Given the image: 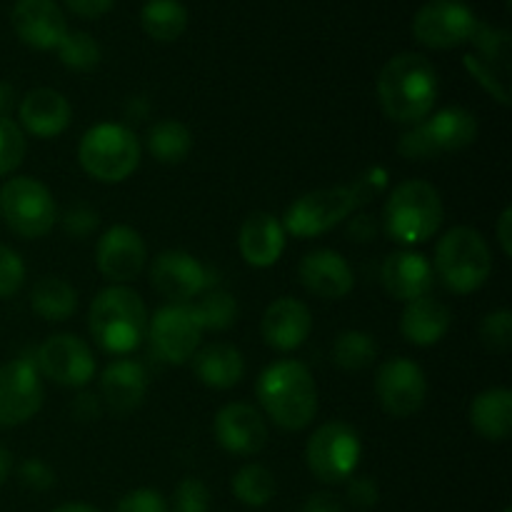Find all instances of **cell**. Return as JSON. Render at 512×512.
<instances>
[{"instance_id":"obj_1","label":"cell","mask_w":512,"mask_h":512,"mask_svg":"<svg viewBox=\"0 0 512 512\" xmlns=\"http://www.w3.org/2000/svg\"><path fill=\"white\" fill-rule=\"evenodd\" d=\"M385 190H388V170L383 165H373L365 173H360L353 183L300 195L283 215L285 233L300 240L318 238V235L328 233L330 228L348 220L350 213L373 203Z\"/></svg>"},{"instance_id":"obj_2","label":"cell","mask_w":512,"mask_h":512,"mask_svg":"<svg viewBox=\"0 0 512 512\" xmlns=\"http://www.w3.org/2000/svg\"><path fill=\"white\" fill-rule=\"evenodd\" d=\"M378 100L395 123H420L433 113L438 100V70L420 53L395 55L378 75Z\"/></svg>"},{"instance_id":"obj_3","label":"cell","mask_w":512,"mask_h":512,"mask_svg":"<svg viewBox=\"0 0 512 512\" xmlns=\"http://www.w3.org/2000/svg\"><path fill=\"white\" fill-rule=\"evenodd\" d=\"M260 408L283 430H303L318 415V385L300 360H275L255 383Z\"/></svg>"},{"instance_id":"obj_4","label":"cell","mask_w":512,"mask_h":512,"mask_svg":"<svg viewBox=\"0 0 512 512\" xmlns=\"http://www.w3.org/2000/svg\"><path fill=\"white\" fill-rule=\"evenodd\" d=\"M88 328L98 348L125 358L143 343L148 333L145 300L128 285H110L100 290L90 305Z\"/></svg>"},{"instance_id":"obj_5","label":"cell","mask_w":512,"mask_h":512,"mask_svg":"<svg viewBox=\"0 0 512 512\" xmlns=\"http://www.w3.org/2000/svg\"><path fill=\"white\" fill-rule=\"evenodd\" d=\"M445 205L438 188L425 180H403L390 190L383 205V230L400 245L425 243L440 230Z\"/></svg>"},{"instance_id":"obj_6","label":"cell","mask_w":512,"mask_h":512,"mask_svg":"<svg viewBox=\"0 0 512 512\" xmlns=\"http://www.w3.org/2000/svg\"><path fill=\"white\" fill-rule=\"evenodd\" d=\"M435 270L440 283L455 295H470L488 283L493 255L488 240L468 225L450 228L435 245Z\"/></svg>"},{"instance_id":"obj_7","label":"cell","mask_w":512,"mask_h":512,"mask_svg":"<svg viewBox=\"0 0 512 512\" xmlns=\"http://www.w3.org/2000/svg\"><path fill=\"white\" fill-rule=\"evenodd\" d=\"M143 158V145L138 135L123 123H98L80 138V168L93 180L105 185H118L138 170Z\"/></svg>"},{"instance_id":"obj_8","label":"cell","mask_w":512,"mask_h":512,"mask_svg":"<svg viewBox=\"0 0 512 512\" xmlns=\"http://www.w3.org/2000/svg\"><path fill=\"white\" fill-rule=\"evenodd\" d=\"M478 140V118L468 108L450 105L433 118L410 125L398 140V153L405 160H433L445 153H458Z\"/></svg>"},{"instance_id":"obj_9","label":"cell","mask_w":512,"mask_h":512,"mask_svg":"<svg viewBox=\"0 0 512 512\" xmlns=\"http://www.w3.org/2000/svg\"><path fill=\"white\" fill-rule=\"evenodd\" d=\"M0 218L18 238L38 240L58 223V205L48 185L30 175H18L0 188Z\"/></svg>"},{"instance_id":"obj_10","label":"cell","mask_w":512,"mask_h":512,"mask_svg":"<svg viewBox=\"0 0 512 512\" xmlns=\"http://www.w3.org/2000/svg\"><path fill=\"white\" fill-rule=\"evenodd\" d=\"M360 458H363V443H360L358 430L340 420L320 425L305 445L308 470L320 483L328 485L345 483L353 478Z\"/></svg>"},{"instance_id":"obj_11","label":"cell","mask_w":512,"mask_h":512,"mask_svg":"<svg viewBox=\"0 0 512 512\" xmlns=\"http://www.w3.org/2000/svg\"><path fill=\"white\" fill-rule=\"evenodd\" d=\"M480 20L463 0H430L415 13L413 35L420 45L450 50L473 40Z\"/></svg>"},{"instance_id":"obj_12","label":"cell","mask_w":512,"mask_h":512,"mask_svg":"<svg viewBox=\"0 0 512 512\" xmlns=\"http://www.w3.org/2000/svg\"><path fill=\"white\" fill-rule=\"evenodd\" d=\"M203 333V325L190 303L165 305L148 323V338L155 355L170 365H183L193 360Z\"/></svg>"},{"instance_id":"obj_13","label":"cell","mask_w":512,"mask_h":512,"mask_svg":"<svg viewBox=\"0 0 512 512\" xmlns=\"http://www.w3.org/2000/svg\"><path fill=\"white\" fill-rule=\"evenodd\" d=\"M43 378L33 358H15L0 368V428H18L43 408Z\"/></svg>"},{"instance_id":"obj_14","label":"cell","mask_w":512,"mask_h":512,"mask_svg":"<svg viewBox=\"0 0 512 512\" xmlns=\"http://www.w3.org/2000/svg\"><path fill=\"white\" fill-rule=\"evenodd\" d=\"M40 378H48L63 388H85L95 375V358L83 338L70 333L50 335L35 353Z\"/></svg>"},{"instance_id":"obj_15","label":"cell","mask_w":512,"mask_h":512,"mask_svg":"<svg viewBox=\"0 0 512 512\" xmlns=\"http://www.w3.org/2000/svg\"><path fill=\"white\" fill-rule=\"evenodd\" d=\"M375 395L390 418H410L428 398V378L410 358H393L380 365L375 375Z\"/></svg>"},{"instance_id":"obj_16","label":"cell","mask_w":512,"mask_h":512,"mask_svg":"<svg viewBox=\"0 0 512 512\" xmlns=\"http://www.w3.org/2000/svg\"><path fill=\"white\" fill-rule=\"evenodd\" d=\"M213 283L210 268L185 250H163L150 265V285L170 303H190Z\"/></svg>"},{"instance_id":"obj_17","label":"cell","mask_w":512,"mask_h":512,"mask_svg":"<svg viewBox=\"0 0 512 512\" xmlns=\"http://www.w3.org/2000/svg\"><path fill=\"white\" fill-rule=\"evenodd\" d=\"M95 263L100 275L113 285H125L143 273L148 263V248L143 235L130 225H113L95 245Z\"/></svg>"},{"instance_id":"obj_18","label":"cell","mask_w":512,"mask_h":512,"mask_svg":"<svg viewBox=\"0 0 512 512\" xmlns=\"http://www.w3.org/2000/svg\"><path fill=\"white\" fill-rule=\"evenodd\" d=\"M220 448L238 458H253L268 445V423L258 408L248 403H228L213 420Z\"/></svg>"},{"instance_id":"obj_19","label":"cell","mask_w":512,"mask_h":512,"mask_svg":"<svg viewBox=\"0 0 512 512\" xmlns=\"http://www.w3.org/2000/svg\"><path fill=\"white\" fill-rule=\"evenodd\" d=\"M10 23L15 35L35 50H55L68 33V20L55 0H18Z\"/></svg>"},{"instance_id":"obj_20","label":"cell","mask_w":512,"mask_h":512,"mask_svg":"<svg viewBox=\"0 0 512 512\" xmlns=\"http://www.w3.org/2000/svg\"><path fill=\"white\" fill-rule=\"evenodd\" d=\"M298 278L308 293L325 300H340L353 290L355 275L338 250L320 248L300 260Z\"/></svg>"},{"instance_id":"obj_21","label":"cell","mask_w":512,"mask_h":512,"mask_svg":"<svg viewBox=\"0 0 512 512\" xmlns=\"http://www.w3.org/2000/svg\"><path fill=\"white\" fill-rule=\"evenodd\" d=\"M310 330H313V315L303 300L295 298L273 300L265 308L263 323H260L265 345L280 353L298 350L310 338Z\"/></svg>"},{"instance_id":"obj_22","label":"cell","mask_w":512,"mask_h":512,"mask_svg":"<svg viewBox=\"0 0 512 512\" xmlns=\"http://www.w3.org/2000/svg\"><path fill=\"white\" fill-rule=\"evenodd\" d=\"M433 275V265L428 263V258L415 250H398V253L388 255L380 268L385 293L400 303L425 298L433 288Z\"/></svg>"},{"instance_id":"obj_23","label":"cell","mask_w":512,"mask_h":512,"mask_svg":"<svg viewBox=\"0 0 512 512\" xmlns=\"http://www.w3.org/2000/svg\"><path fill=\"white\" fill-rule=\"evenodd\" d=\"M18 115L23 133H30L40 140H50L68 130L70 120H73V108H70L68 98L58 90L35 88L20 100Z\"/></svg>"},{"instance_id":"obj_24","label":"cell","mask_w":512,"mask_h":512,"mask_svg":"<svg viewBox=\"0 0 512 512\" xmlns=\"http://www.w3.org/2000/svg\"><path fill=\"white\" fill-rule=\"evenodd\" d=\"M100 395L115 415L133 413L148 395V373L138 360H113L100 375Z\"/></svg>"},{"instance_id":"obj_25","label":"cell","mask_w":512,"mask_h":512,"mask_svg":"<svg viewBox=\"0 0 512 512\" xmlns=\"http://www.w3.org/2000/svg\"><path fill=\"white\" fill-rule=\"evenodd\" d=\"M285 233L283 223L270 213H253L245 218L238 235L240 255L253 268H273L285 253Z\"/></svg>"},{"instance_id":"obj_26","label":"cell","mask_w":512,"mask_h":512,"mask_svg":"<svg viewBox=\"0 0 512 512\" xmlns=\"http://www.w3.org/2000/svg\"><path fill=\"white\" fill-rule=\"evenodd\" d=\"M450 325H453V313L448 310V305L430 295L405 303L403 315H400V333L418 348L438 345L448 335Z\"/></svg>"},{"instance_id":"obj_27","label":"cell","mask_w":512,"mask_h":512,"mask_svg":"<svg viewBox=\"0 0 512 512\" xmlns=\"http://www.w3.org/2000/svg\"><path fill=\"white\" fill-rule=\"evenodd\" d=\"M195 378L213 390H230L243 380L245 358L235 345L213 343L193 355Z\"/></svg>"},{"instance_id":"obj_28","label":"cell","mask_w":512,"mask_h":512,"mask_svg":"<svg viewBox=\"0 0 512 512\" xmlns=\"http://www.w3.org/2000/svg\"><path fill=\"white\" fill-rule=\"evenodd\" d=\"M470 425L490 443H503L512 433V393L510 388H488L470 403Z\"/></svg>"},{"instance_id":"obj_29","label":"cell","mask_w":512,"mask_h":512,"mask_svg":"<svg viewBox=\"0 0 512 512\" xmlns=\"http://www.w3.org/2000/svg\"><path fill=\"white\" fill-rule=\"evenodd\" d=\"M30 305L48 323H63L78 308V293L68 280L58 275H43L30 290Z\"/></svg>"},{"instance_id":"obj_30","label":"cell","mask_w":512,"mask_h":512,"mask_svg":"<svg viewBox=\"0 0 512 512\" xmlns=\"http://www.w3.org/2000/svg\"><path fill=\"white\" fill-rule=\"evenodd\" d=\"M145 148L160 165H180L193 150V133L180 120H158L145 133Z\"/></svg>"},{"instance_id":"obj_31","label":"cell","mask_w":512,"mask_h":512,"mask_svg":"<svg viewBox=\"0 0 512 512\" xmlns=\"http://www.w3.org/2000/svg\"><path fill=\"white\" fill-rule=\"evenodd\" d=\"M145 35L158 43H173L188 28V8L180 0H148L140 13Z\"/></svg>"},{"instance_id":"obj_32","label":"cell","mask_w":512,"mask_h":512,"mask_svg":"<svg viewBox=\"0 0 512 512\" xmlns=\"http://www.w3.org/2000/svg\"><path fill=\"white\" fill-rule=\"evenodd\" d=\"M230 490L248 508H263L275 498V478L265 465L248 463L233 475Z\"/></svg>"},{"instance_id":"obj_33","label":"cell","mask_w":512,"mask_h":512,"mask_svg":"<svg viewBox=\"0 0 512 512\" xmlns=\"http://www.w3.org/2000/svg\"><path fill=\"white\" fill-rule=\"evenodd\" d=\"M378 358V343L365 330H345L333 343V363L343 370H365Z\"/></svg>"},{"instance_id":"obj_34","label":"cell","mask_w":512,"mask_h":512,"mask_svg":"<svg viewBox=\"0 0 512 512\" xmlns=\"http://www.w3.org/2000/svg\"><path fill=\"white\" fill-rule=\"evenodd\" d=\"M203 330H228L238 323L240 305L225 290H205L203 298L193 305Z\"/></svg>"},{"instance_id":"obj_35","label":"cell","mask_w":512,"mask_h":512,"mask_svg":"<svg viewBox=\"0 0 512 512\" xmlns=\"http://www.w3.org/2000/svg\"><path fill=\"white\" fill-rule=\"evenodd\" d=\"M55 50H58L60 63L75 73H90V70L98 68L100 58H103L98 40L88 33H80V30H73V33L68 30Z\"/></svg>"},{"instance_id":"obj_36","label":"cell","mask_w":512,"mask_h":512,"mask_svg":"<svg viewBox=\"0 0 512 512\" xmlns=\"http://www.w3.org/2000/svg\"><path fill=\"white\" fill-rule=\"evenodd\" d=\"M470 43L475 45V55H478V58H483L485 63H490L493 68L508 73L510 70V33L508 30L480 23Z\"/></svg>"},{"instance_id":"obj_37","label":"cell","mask_w":512,"mask_h":512,"mask_svg":"<svg viewBox=\"0 0 512 512\" xmlns=\"http://www.w3.org/2000/svg\"><path fill=\"white\" fill-rule=\"evenodd\" d=\"M25 133L13 118H0V178L13 173L25 158Z\"/></svg>"},{"instance_id":"obj_38","label":"cell","mask_w":512,"mask_h":512,"mask_svg":"<svg viewBox=\"0 0 512 512\" xmlns=\"http://www.w3.org/2000/svg\"><path fill=\"white\" fill-rule=\"evenodd\" d=\"M465 68H468V73L473 75L475 80H478L480 85H483L485 90H488L490 95H493L495 100H498L503 108H508L510 105V88H508V73H503V70L493 68L490 63H485L483 58H478L475 53H468L463 58Z\"/></svg>"},{"instance_id":"obj_39","label":"cell","mask_w":512,"mask_h":512,"mask_svg":"<svg viewBox=\"0 0 512 512\" xmlns=\"http://www.w3.org/2000/svg\"><path fill=\"white\" fill-rule=\"evenodd\" d=\"M480 343L490 353L505 355L512 348V313L510 310H493L480 323Z\"/></svg>"},{"instance_id":"obj_40","label":"cell","mask_w":512,"mask_h":512,"mask_svg":"<svg viewBox=\"0 0 512 512\" xmlns=\"http://www.w3.org/2000/svg\"><path fill=\"white\" fill-rule=\"evenodd\" d=\"M25 283V263L13 248L0 243V300L13 298Z\"/></svg>"},{"instance_id":"obj_41","label":"cell","mask_w":512,"mask_h":512,"mask_svg":"<svg viewBox=\"0 0 512 512\" xmlns=\"http://www.w3.org/2000/svg\"><path fill=\"white\" fill-rule=\"evenodd\" d=\"M175 512H208L210 508V493L205 488L203 480L185 478L180 480L173 495Z\"/></svg>"},{"instance_id":"obj_42","label":"cell","mask_w":512,"mask_h":512,"mask_svg":"<svg viewBox=\"0 0 512 512\" xmlns=\"http://www.w3.org/2000/svg\"><path fill=\"white\" fill-rule=\"evenodd\" d=\"M115 512H170L168 500L153 488H138L130 490L120 498Z\"/></svg>"},{"instance_id":"obj_43","label":"cell","mask_w":512,"mask_h":512,"mask_svg":"<svg viewBox=\"0 0 512 512\" xmlns=\"http://www.w3.org/2000/svg\"><path fill=\"white\" fill-rule=\"evenodd\" d=\"M98 223H100L98 213H95V210L85 203L73 205V208L65 210V215H63L65 233L73 235V238H78V240L88 238V235L98 228Z\"/></svg>"},{"instance_id":"obj_44","label":"cell","mask_w":512,"mask_h":512,"mask_svg":"<svg viewBox=\"0 0 512 512\" xmlns=\"http://www.w3.org/2000/svg\"><path fill=\"white\" fill-rule=\"evenodd\" d=\"M18 475H20V483H23L28 490H35V493H45V490H50L55 485L53 468L38 458L25 460V463L20 465Z\"/></svg>"},{"instance_id":"obj_45","label":"cell","mask_w":512,"mask_h":512,"mask_svg":"<svg viewBox=\"0 0 512 512\" xmlns=\"http://www.w3.org/2000/svg\"><path fill=\"white\" fill-rule=\"evenodd\" d=\"M380 500V488L373 478L360 475V478H350L348 483V503L355 510H370L375 508Z\"/></svg>"},{"instance_id":"obj_46","label":"cell","mask_w":512,"mask_h":512,"mask_svg":"<svg viewBox=\"0 0 512 512\" xmlns=\"http://www.w3.org/2000/svg\"><path fill=\"white\" fill-rule=\"evenodd\" d=\"M378 233H380V223L375 215L360 213L348 220V238L353 240V243H370V240L378 238Z\"/></svg>"},{"instance_id":"obj_47","label":"cell","mask_w":512,"mask_h":512,"mask_svg":"<svg viewBox=\"0 0 512 512\" xmlns=\"http://www.w3.org/2000/svg\"><path fill=\"white\" fill-rule=\"evenodd\" d=\"M65 8L70 13H75L78 18L85 20H95V18H103L110 8H113L115 0H63Z\"/></svg>"},{"instance_id":"obj_48","label":"cell","mask_w":512,"mask_h":512,"mask_svg":"<svg viewBox=\"0 0 512 512\" xmlns=\"http://www.w3.org/2000/svg\"><path fill=\"white\" fill-rule=\"evenodd\" d=\"M70 410H73V415L78 420H83V423H90V420L100 418V413H103V405H100V400L95 398V395L80 393L78 398L73 400V405H70Z\"/></svg>"},{"instance_id":"obj_49","label":"cell","mask_w":512,"mask_h":512,"mask_svg":"<svg viewBox=\"0 0 512 512\" xmlns=\"http://www.w3.org/2000/svg\"><path fill=\"white\" fill-rule=\"evenodd\" d=\"M300 512H345L343 500L333 493H315L305 500Z\"/></svg>"},{"instance_id":"obj_50","label":"cell","mask_w":512,"mask_h":512,"mask_svg":"<svg viewBox=\"0 0 512 512\" xmlns=\"http://www.w3.org/2000/svg\"><path fill=\"white\" fill-rule=\"evenodd\" d=\"M495 235H498V243H500V250H503V255L505 258H510L512 255V208L510 205H505L503 213H500L498 225H495Z\"/></svg>"},{"instance_id":"obj_51","label":"cell","mask_w":512,"mask_h":512,"mask_svg":"<svg viewBox=\"0 0 512 512\" xmlns=\"http://www.w3.org/2000/svg\"><path fill=\"white\" fill-rule=\"evenodd\" d=\"M15 105V88L10 83H0V118H8V110Z\"/></svg>"},{"instance_id":"obj_52","label":"cell","mask_w":512,"mask_h":512,"mask_svg":"<svg viewBox=\"0 0 512 512\" xmlns=\"http://www.w3.org/2000/svg\"><path fill=\"white\" fill-rule=\"evenodd\" d=\"M10 470H13V455L0 445V485L10 478Z\"/></svg>"},{"instance_id":"obj_53","label":"cell","mask_w":512,"mask_h":512,"mask_svg":"<svg viewBox=\"0 0 512 512\" xmlns=\"http://www.w3.org/2000/svg\"><path fill=\"white\" fill-rule=\"evenodd\" d=\"M53 512H98L93 505H85V503H65L60 508H55Z\"/></svg>"},{"instance_id":"obj_54","label":"cell","mask_w":512,"mask_h":512,"mask_svg":"<svg viewBox=\"0 0 512 512\" xmlns=\"http://www.w3.org/2000/svg\"><path fill=\"white\" fill-rule=\"evenodd\" d=\"M503 512H512V510H510V508H505V510H503Z\"/></svg>"}]
</instances>
